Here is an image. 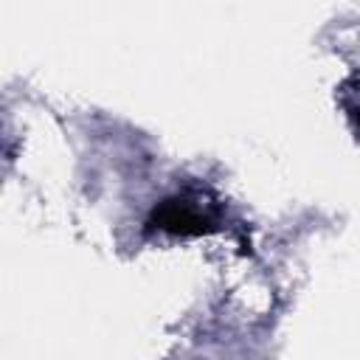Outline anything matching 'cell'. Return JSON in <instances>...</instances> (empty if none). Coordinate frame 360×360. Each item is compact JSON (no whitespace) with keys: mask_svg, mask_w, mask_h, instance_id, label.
<instances>
[{"mask_svg":"<svg viewBox=\"0 0 360 360\" xmlns=\"http://www.w3.org/2000/svg\"><path fill=\"white\" fill-rule=\"evenodd\" d=\"M158 225L160 228H166V231H183V233H188V231H202L205 228V219L197 214V211H191L186 202H166L163 208H160V214H158Z\"/></svg>","mask_w":360,"mask_h":360,"instance_id":"6da1fadb","label":"cell"},{"mask_svg":"<svg viewBox=\"0 0 360 360\" xmlns=\"http://www.w3.org/2000/svg\"><path fill=\"white\" fill-rule=\"evenodd\" d=\"M357 121H360V115H357Z\"/></svg>","mask_w":360,"mask_h":360,"instance_id":"7a4b0ae2","label":"cell"}]
</instances>
